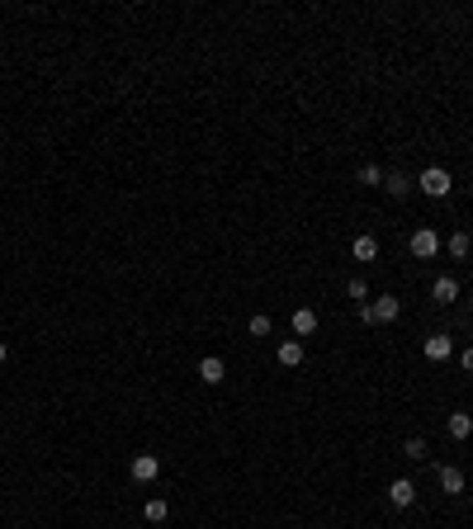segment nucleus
Here are the masks:
<instances>
[{
  "mask_svg": "<svg viewBox=\"0 0 473 529\" xmlns=\"http://www.w3.org/2000/svg\"><path fill=\"white\" fill-rule=\"evenodd\" d=\"M450 185H455V180H450V171H445V166H426V171L417 175V189H426L431 199H445V194H450Z\"/></svg>",
  "mask_w": 473,
  "mask_h": 529,
  "instance_id": "nucleus-1",
  "label": "nucleus"
},
{
  "mask_svg": "<svg viewBox=\"0 0 473 529\" xmlns=\"http://www.w3.org/2000/svg\"><path fill=\"white\" fill-rule=\"evenodd\" d=\"M441 236L431 232V227H417V232H412V241H407V250L412 255H417V260H436V255H441Z\"/></svg>",
  "mask_w": 473,
  "mask_h": 529,
  "instance_id": "nucleus-2",
  "label": "nucleus"
},
{
  "mask_svg": "<svg viewBox=\"0 0 473 529\" xmlns=\"http://www.w3.org/2000/svg\"><path fill=\"white\" fill-rule=\"evenodd\" d=\"M128 473H133V482H157V478H161V458H157V454H138Z\"/></svg>",
  "mask_w": 473,
  "mask_h": 529,
  "instance_id": "nucleus-3",
  "label": "nucleus"
},
{
  "mask_svg": "<svg viewBox=\"0 0 473 529\" xmlns=\"http://www.w3.org/2000/svg\"><path fill=\"white\" fill-rule=\"evenodd\" d=\"M388 501H393L397 511H407L412 501H417V482H412V478H393V482H388Z\"/></svg>",
  "mask_w": 473,
  "mask_h": 529,
  "instance_id": "nucleus-4",
  "label": "nucleus"
},
{
  "mask_svg": "<svg viewBox=\"0 0 473 529\" xmlns=\"http://www.w3.org/2000/svg\"><path fill=\"white\" fill-rule=\"evenodd\" d=\"M199 378H204L208 388H218L222 378H227V364H222L218 355H204V359H199Z\"/></svg>",
  "mask_w": 473,
  "mask_h": 529,
  "instance_id": "nucleus-5",
  "label": "nucleus"
},
{
  "mask_svg": "<svg viewBox=\"0 0 473 529\" xmlns=\"http://www.w3.org/2000/svg\"><path fill=\"white\" fill-rule=\"evenodd\" d=\"M369 312H374V322H397V317H402V303H397L393 293H383L378 303H369Z\"/></svg>",
  "mask_w": 473,
  "mask_h": 529,
  "instance_id": "nucleus-6",
  "label": "nucleus"
},
{
  "mask_svg": "<svg viewBox=\"0 0 473 529\" xmlns=\"http://www.w3.org/2000/svg\"><path fill=\"white\" fill-rule=\"evenodd\" d=\"M441 492L445 497H464V468H455V463L441 468Z\"/></svg>",
  "mask_w": 473,
  "mask_h": 529,
  "instance_id": "nucleus-7",
  "label": "nucleus"
},
{
  "mask_svg": "<svg viewBox=\"0 0 473 529\" xmlns=\"http://www.w3.org/2000/svg\"><path fill=\"white\" fill-rule=\"evenodd\" d=\"M450 355H455V341H450V336H431V341H426V359H431V364H445Z\"/></svg>",
  "mask_w": 473,
  "mask_h": 529,
  "instance_id": "nucleus-8",
  "label": "nucleus"
},
{
  "mask_svg": "<svg viewBox=\"0 0 473 529\" xmlns=\"http://www.w3.org/2000/svg\"><path fill=\"white\" fill-rule=\"evenodd\" d=\"M275 355H280L284 369H299V364H303V341H280V350H275Z\"/></svg>",
  "mask_w": 473,
  "mask_h": 529,
  "instance_id": "nucleus-9",
  "label": "nucleus"
},
{
  "mask_svg": "<svg viewBox=\"0 0 473 529\" xmlns=\"http://www.w3.org/2000/svg\"><path fill=\"white\" fill-rule=\"evenodd\" d=\"M431 298H436V303H459V284L450 279V274H441V279L431 284Z\"/></svg>",
  "mask_w": 473,
  "mask_h": 529,
  "instance_id": "nucleus-10",
  "label": "nucleus"
},
{
  "mask_svg": "<svg viewBox=\"0 0 473 529\" xmlns=\"http://www.w3.org/2000/svg\"><path fill=\"white\" fill-rule=\"evenodd\" d=\"M350 255H355L360 264H369L378 255V241H374V236H355V241H350Z\"/></svg>",
  "mask_w": 473,
  "mask_h": 529,
  "instance_id": "nucleus-11",
  "label": "nucleus"
},
{
  "mask_svg": "<svg viewBox=\"0 0 473 529\" xmlns=\"http://www.w3.org/2000/svg\"><path fill=\"white\" fill-rule=\"evenodd\" d=\"M383 189H388L393 199H402V194H412V180L402 171H388V175H383Z\"/></svg>",
  "mask_w": 473,
  "mask_h": 529,
  "instance_id": "nucleus-12",
  "label": "nucleus"
},
{
  "mask_svg": "<svg viewBox=\"0 0 473 529\" xmlns=\"http://www.w3.org/2000/svg\"><path fill=\"white\" fill-rule=\"evenodd\" d=\"M445 250H450V255H455V260H464V255H469V250H473L469 232H464V227H459V232H450V241H445Z\"/></svg>",
  "mask_w": 473,
  "mask_h": 529,
  "instance_id": "nucleus-13",
  "label": "nucleus"
},
{
  "mask_svg": "<svg viewBox=\"0 0 473 529\" xmlns=\"http://www.w3.org/2000/svg\"><path fill=\"white\" fill-rule=\"evenodd\" d=\"M317 331V312L313 308H299L294 312V336H313Z\"/></svg>",
  "mask_w": 473,
  "mask_h": 529,
  "instance_id": "nucleus-14",
  "label": "nucleus"
},
{
  "mask_svg": "<svg viewBox=\"0 0 473 529\" xmlns=\"http://www.w3.org/2000/svg\"><path fill=\"white\" fill-rule=\"evenodd\" d=\"M450 435H455V439H469L473 435V416H469V411H455V416H450Z\"/></svg>",
  "mask_w": 473,
  "mask_h": 529,
  "instance_id": "nucleus-15",
  "label": "nucleus"
},
{
  "mask_svg": "<svg viewBox=\"0 0 473 529\" xmlns=\"http://www.w3.org/2000/svg\"><path fill=\"white\" fill-rule=\"evenodd\" d=\"M246 331H251V336H256V341H265V336H270V331H275V322H270V317H265V312H256V317H251V322H246Z\"/></svg>",
  "mask_w": 473,
  "mask_h": 529,
  "instance_id": "nucleus-16",
  "label": "nucleus"
},
{
  "mask_svg": "<svg viewBox=\"0 0 473 529\" xmlns=\"http://www.w3.org/2000/svg\"><path fill=\"white\" fill-rule=\"evenodd\" d=\"M402 454H407L412 463H426V454H431V449H426V439H421V435H412L407 444H402Z\"/></svg>",
  "mask_w": 473,
  "mask_h": 529,
  "instance_id": "nucleus-17",
  "label": "nucleus"
},
{
  "mask_svg": "<svg viewBox=\"0 0 473 529\" xmlns=\"http://www.w3.org/2000/svg\"><path fill=\"white\" fill-rule=\"evenodd\" d=\"M355 180H360V185H369V189H374V185H383V171H378L374 161H364V166H360V175H355Z\"/></svg>",
  "mask_w": 473,
  "mask_h": 529,
  "instance_id": "nucleus-18",
  "label": "nucleus"
},
{
  "mask_svg": "<svg viewBox=\"0 0 473 529\" xmlns=\"http://www.w3.org/2000/svg\"><path fill=\"white\" fill-rule=\"evenodd\" d=\"M142 515H147L152 525H161V520L171 515V506H166V501H161V497H152V501H147V511H142Z\"/></svg>",
  "mask_w": 473,
  "mask_h": 529,
  "instance_id": "nucleus-19",
  "label": "nucleus"
},
{
  "mask_svg": "<svg viewBox=\"0 0 473 529\" xmlns=\"http://www.w3.org/2000/svg\"><path fill=\"white\" fill-rule=\"evenodd\" d=\"M346 293H350V303H364V298H369V288H364V279H350Z\"/></svg>",
  "mask_w": 473,
  "mask_h": 529,
  "instance_id": "nucleus-20",
  "label": "nucleus"
},
{
  "mask_svg": "<svg viewBox=\"0 0 473 529\" xmlns=\"http://www.w3.org/2000/svg\"><path fill=\"white\" fill-rule=\"evenodd\" d=\"M459 364H464V369L473 374V345H464V350H459Z\"/></svg>",
  "mask_w": 473,
  "mask_h": 529,
  "instance_id": "nucleus-21",
  "label": "nucleus"
},
{
  "mask_svg": "<svg viewBox=\"0 0 473 529\" xmlns=\"http://www.w3.org/2000/svg\"><path fill=\"white\" fill-rule=\"evenodd\" d=\"M5 359H10V345H5V341H0V364H5Z\"/></svg>",
  "mask_w": 473,
  "mask_h": 529,
  "instance_id": "nucleus-22",
  "label": "nucleus"
},
{
  "mask_svg": "<svg viewBox=\"0 0 473 529\" xmlns=\"http://www.w3.org/2000/svg\"><path fill=\"white\" fill-rule=\"evenodd\" d=\"M469 308H473V293H469Z\"/></svg>",
  "mask_w": 473,
  "mask_h": 529,
  "instance_id": "nucleus-23",
  "label": "nucleus"
},
{
  "mask_svg": "<svg viewBox=\"0 0 473 529\" xmlns=\"http://www.w3.org/2000/svg\"><path fill=\"white\" fill-rule=\"evenodd\" d=\"M10 529H19V525H10Z\"/></svg>",
  "mask_w": 473,
  "mask_h": 529,
  "instance_id": "nucleus-24",
  "label": "nucleus"
},
{
  "mask_svg": "<svg viewBox=\"0 0 473 529\" xmlns=\"http://www.w3.org/2000/svg\"><path fill=\"white\" fill-rule=\"evenodd\" d=\"M0 232H5V227H0Z\"/></svg>",
  "mask_w": 473,
  "mask_h": 529,
  "instance_id": "nucleus-25",
  "label": "nucleus"
}]
</instances>
